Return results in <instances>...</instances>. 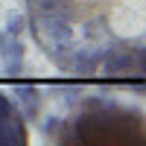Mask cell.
Returning <instances> with one entry per match:
<instances>
[{
    "label": "cell",
    "mask_w": 146,
    "mask_h": 146,
    "mask_svg": "<svg viewBox=\"0 0 146 146\" xmlns=\"http://www.w3.org/2000/svg\"><path fill=\"white\" fill-rule=\"evenodd\" d=\"M27 32L58 73L143 76L146 0H21Z\"/></svg>",
    "instance_id": "cell-1"
},
{
    "label": "cell",
    "mask_w": 146,
    "mask_h": 146,
    "mask_svg": "<svg viewBox=\"0 0 146 146\" xmlns=\"http://www.w3.org/2000/svg\"><path fill=\"white\" fill-rule=\"evenodd\" d=\"M58 131L50 140L58 143H140L143 140V114L123 108L108 100H85L67 123L53 117Z\"/></svg>",
    "instance_id": "cell-2"
},
{
    "label": "cell",
    "mask_w": 146,
    "mask_h": 146,
    "mask_svg": "<svg viewBox=\"0 0 146 146\" xmlns=\"http://www.w3.org/2000/svg\"><path fill=\"white\" fill-rule=\"evenodd\" d=\"M23 143H29V131H27V123H23V114L0 91V146H23Z\"/></svg>",
    "instance_id": "cell-3"
},
{
    "label": "cell",
    "mask_w": 146,
    "mask_h": 146,
    "mask_svg": "<svg viewBox=\"0 0 146 146\" xmlns=\"http://www.w3.org/2000/svg\"><path fill=\"white\" fill-rule=\"evenodd\" d=\"M12 96L18 100V111L23 120H38L41 108H44V91L32 82H15L12 85Z\"/></svg>",
    "instance_id": "cell-4"
},
{
    "label": "cell",
    "mask_w": 146,
    "mask_h": 146,
    "mask_svg": "<svg viewBox=\"0 0 146 146\" xmlns=\"http://www.w3.org/2000/svg\"><path fill=\"white\" fill-rule=\"evenodd\" d=\"M0 67L6 76H18L23 70V41L12 38L0 29Z\"/></svg>",
    "instance_id": "cell-5"
},
{
    "label": "cell",
    "mask_w": 146,
    "mask_h": 146,
    "mask_svg": "<svg viewBox=\"0 0 146 146\" xmlns=\"http://www.w3.org/2000/svg\"><path fill=\"white\" fill-rule=\"evenodd\" d=\"M3 32L6 35H12V38H21L23 32H27V18H23V12H18V9H9L6 12V18H3Z\"/></svg>",
    "instance_id": "cell-6"
}]
</instances>
